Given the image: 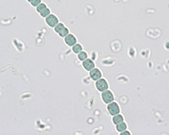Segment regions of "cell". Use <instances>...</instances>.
Wrapping results in <instances>:
<instances>
[{
    "mask_svg": "<svg viewBox=\"0 0 169 135\" xmlns=\"http://www.w3.org/2000/svg\"><path fill=\"white\" fill-rule=\"evenodd\" d=\"M54 30H55V32H56L59 37H63V38H64V37L70 33L69 29H68L63 23H60V22L58 24V25H55Z\"/></svg>",
    "mask_w": 169,
    "mask_h": 135,
    "instance_id": "6da1fadb",
    "label": "cell"
},
{
    "mask_svg": "<svg viewBox=\"0 0 169 135\" xmlns=\"http://www.w3.org/2000/svg\"><path fill=\"white\" fill-rule=\"evenodd\" d=\"M36 10L37 11V13L40 14V15L42 18H46L47 16H48L51 14L50 9L48 7V5L44 3H41L37 7H36Z\"/></svg>",
    "mask_w": 169,
    "mask_h": 135,
    "instance_id": "7a4b0ae2",
    "label": "cell"
},
{
    "mask_svg": "<svg viewBox=\"0 0 169 135\" xmlns=\"http://www.w3.org/2000/svg\"><path fill=\"white\" fill-rule=\"evenodd\" d=\"M108 112H109L110 115L112 116H114V115H117L120 112V107L119 106V104L117 102H115L114 101L110 102L108 104Z\"/></svg>",
    "mask_w": 169,
    "mask_h": 135,
    "instance_id": "3957f363",
    "label": "cell"
},
{
    "mask_svg": "<svg viewBox=\"0 0 169 135\" xmlns=\"http://www.w3.org/2000/svg\"><path fill=\"white\" fill-rule=\"evenodd\" d=\"M108 83L105 79H99L98 80L96 81V88L100 92H103L107 90H108Z\"/></svg>",
    "mask_w": 169,
    "mask_h": 135,
    "instance_id": "277c9868",
    "label": "cell"
},
{
    "mask_svg": "<svg viewBox=\"0 0 169 135\" xmlns=\"http://www.w3.org/2000/svg\"><path fill=\"white\" fill-rule=\"evenodd\" d=\"M101 100L104 103L106 104H108L110 102L113 101H114V96H113V93L109 90H107L103 92H101Z\"/></svg>",
    "mask_w": 169,
    "mask_h": 135,
    "instance_id": "5b68a950",
    "label": "cell"
},
{
    "mask_svg": "<svg viewBox=\"0 0 169 135\" xmlns=\"http://www.w3.org/2000/svg\"><path fill=\"white\" fill-rule=\"evenodd\" d=\"M45 21H46V23L48 24V26L52 27V28H54L55 25L59 23V18L55 14H50L48 16H47L45 18Z\"/></svg>",
    "mask_w": 169,
    "mask_h": 135,
    "instance_id": "8992f818",
    "label": "cell"
},
{
    "mask_svg": "<svg viewBox=\"0 0 169 135\" xmlns=\"http://www.w3.org/2000/svg\"><path fill=\"white\" fill-rule=\"evenodd\" d=\"M101 76H102V74H101V70L97 68H94L92 70L90 71V77L94 81L98 80L99 79L101 78Z\"/></svg>",
    "mask_w": 169,
    "mask_h": 135,
    "instance_id": "52a82bcc",
    "label": "cell"
},
{
    "mask_svg": "<svg viewBox=\"0 0 169 135\" xmlns=\"http://www.w3.org/2000/svg\"><path fill=\"white\" fill-rule=\"evenodd\" d=\"M64 42L69 46V47H73L74 44L77 43V39L76 37L73 35V34H70L69 33L65 37H64Z\"/></svg>",
    "mask_w": 169,
    "mask_h": 135,
    "instance_id": "ba28073f",
    "label": "cell"
},
{
    "mask_svg": "<svg viewBox=\"0 0 169 135\" xmlns=\"http://www.w3.org/2000/svg\"><path fill=\"white\" fill-rule=\"evenodd\" d=\"M82 65L86 71H89V72L90 70H92L94 68H96L95 67V63L90 58H86V60H84L82 62Z\"/></svg>",
    "mask_w": 169,
    "mask_h": 135,
    "instance_id": "9c48e42d",
    "label": "cell"
},
{
    "mask_svg": "<svg viewBox=\"0 0 169 135\" xmlns=\"http://www.w3.org/2000/svg\"><path fill=\"white\" fill-rule=\"evenodd\" d=\"M123 121H124L123 116H122V115H120L119 113L117 114V115H114L113 117H112V123H113L115 125L119 124V123H122V122H123Z\"/></svg>",
    "mask_w": 169,
    "mask_h": 135,
    "instance_id": "30bf717a",
    "label": "cell"
},
{
    "mask_svg": "<svg viewBox=\"0 0 169 135\" xmlns=\"http://www.w3.org/2000/svg\"><path fill=\"white\" fill-rule=\"evenodd\" d=\"M127 127H128V126L126 124V123L123 121V122H122V123H120L116 125V130H117L119 133H121V132L126 130Z\"/></svg>",
    "mask_w": 169,
    "mask_h": 135,
    "instance_id": "8fae6325",
    "label": "cell"
},
{
    "mask_svg": "<svg viewBox=\"0 0 169 135\" xmlns=\"http://www.w3.org/2000/svg\"><path fill=\"white\" fill-rule=\"evenodd\" d=\"M72 51H73V52L74 53H75V54H78L79 52H80L81 51H83V47H82V45L80 44V43H76V44H74L73 47H72Z\"/></svg>",
    "mask_w": 169,
    "mask_h": 135,
    "instance_id": "7c38bea8",
    "label": "cell"
},
{
    "mask_svg": "<svg viewBox=\"0 0 169 135\" xmlns=\"http://www.w3.org/2000/svg\"><path fill=\"white\" fill-rule=\"evenodd\" d=\"M78 58L80 59V61H84V60H86V58H88V54H87V52H85V51H81L80 52H79L78 54Z\"/></svg>",
    "mask_w": 169,
    "mask_h": 135,
    "instance_id": "4fadbf2b",
    "label": "cell"
},
{
    "mask_svg": "<svg viewBox=\"0 0 169 135\" xmlns=\"http://www.w3.org/2000/svg\"><path fill=\"white\" fill-rule=\"evenodd\" d=\"M41 3V0H34L30 4L33 6V7H37L39 4H40Z\"/></svg>",
    "mask_w": 169,
    "mask_h": 135,
    "instance_id": "5bb4252c",
    "label": "cell"
},
{
    "mask_svg": "<svg viewBox=\"0 0 169 135\" xmlns=\"http://www.w3.org/2000/svg\"><path fill=\"white\" fill-rule=\"evenodd\" d=\"M120 134H121V135H124V134L130 135V134H131V133H130V132H129V131H128V130L126 129V130H124V131L121 132V133H120Z\"/></svg>",
    "mask_w": 169,
    "mask_h": 135,
    "instance_id": "9a60e30c",
    "label": "cell"
},
{
    "mask_svg": "<svg viewBox=\"0 0 169 135\" xmlns=\"http://www.w3.org/2000/svg\"><path fill=\"white\" fill-rule=\"evenodd\" d=\"M33 1H34V0H27V2H28V3H31Z\"/></svg>",
    "mask_w": 169,
    "mask_h": 135,
    "instance_id": "2e32d148",
    "label": "cell"
}]
</instances>
